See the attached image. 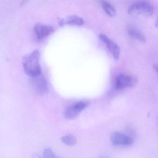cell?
<instances>
[{"label":"cell","mask_w":158,"mask_h":158,"mask_svg":"<svg viewBox=\"0 0 158 158\" xmlns=\"http://www.w3.org/2000/svg\"><path fill=\"white\" fill-rule=\"evenodd\" d=\"M84 24V21L83 19L81 18L76 15L67 17L65 18L61 19L59 22V24L60 26H63L65 25L82 26Z\"/></svg>","instance_id":"9c48e42d"},{"label":"cell","mask_w":158,"mask_h":158,"mask_svg":"<svg viewBox=\"0 0 158 158\" xmlns=\"http://www.w3.org/2000/svg\"><path fill=\"white\" fill-rule=\"evenodd\" d=\"M128 34L131 39L138 41L141 42H145L146 38L145 36L139 31L134 29H131L128 31Z\"/></svg>","instance_id":"8fae6325"},{"label":"cell","mask_w":158,"mask_h":158,"mask_svg":"<svg viewBox=\"0 0 158 158\" xmlns=\"http://www.w3.org/2000/svg\"><path fill=\"white\" fill-rule=\"evenodd\" d=\"M99 38L106 46L107 48L111 53L113 58L115 59H118L120 55V48L118 45L110 40L106 35L103 33L99 35Z\"/></svg>","instance_id":"8992f818"},{"label":"cell","mask_w":158,"mask_h":158,"mask_svg":"<svg viewBox=\"0 0 158 158\" xmlns=\"http://www.w3.org/2000/svg\"><path fill=\"white\" fill-rule=\"evenodd\" d=\"M154 68L156 70V71H157L158 74V65L157 64H155L154 65Z\"/></svg>","instance_id":"5bb4252c"},{"label":"cell","mask_w":158,"mask_h":158,"mask_svg":"<svg viewBox=\"0 0 158 158\" xmlns=\"http://www.w3.org/2000/svg\"><path fill=\"white\" fill-rule=\"evenodd\" d=\"M31 84L33 89L38 93H45L49 90L47 81L41 74L31 77Z\"/></svg>","instance_id":"5b68a950"},{"label":"cell","mask_w":158,"mask_h":158,"mask_svg":"<svg viewBox=\"0 0 158 158\" xmlns=\"http://www.w3.org/2000/svg\"><path fill=\"white\" fill-rule=\"evenodd\" d=\"M101 4L103 9L110 16H114L116 15V10L114 6L106 0H98Z\"/></svg>","instance_id":"30bf717a"},{"label":"cell","mask_w":158,"mask_h":158,"mask_svg":"<svg viewBox=\"0 0 158 158\" xmlns=\"http://www.w3.org/2000/svg\"><path fill=\"white\" fill-rule=\"evenodd\" d=\"M155 26H156V28L158 29V18L155 22Z\"/></svg>","instance_id":"2e32d148"},{"label":"cell","mask_w":158,"mask_h":158,"mask_svg":"<svg viewBox=\"0 0 158 158\" xmlns=\"http://www.w3.org/2000/svg\"><path fill=\"white\" fill-rule=\"evenodd\" d=\"M88 105L86 101H79L68 107L65 110V117L68 119H74L78 117L79 114Z\"/></svg>","instance_id":"277c9868"},{"label":"cell","mask_w":158,"mask_h":158,"mask_svg":"<svg viewBox=\"0 0 158 158\" xmlns=\"http://www.w3.org/2000/svg\"><path fill=\"white\" fill-rule=\"evenodd\" d=\"M40 54L38 50H35L23 58V67L24 71L28 76L36 77L41 74L40 64Z\"/></svg>","instance_id":"6da1fadb"},{"label":"cell","mask_w":158,"mask_h":158,"mask_svg":"<svg viewBox=\"0 0 158 158\" xmlns=\"http://www.w3.org/2000/svg\"><path fill=\"white\" fill-rule=\"evenodd\" d=\"M129 15L134 17H149L154 13L152 5L146 2H137L130 6L128 10Z\"/></svg>","instance_id":"7a4b0ae2"},{"label":"cell","mask_w":158,"mask_h":158,"mask_svg":"<svg viewBox=\"0 0 158 158\" xmlns=\"http://www.w3.org/2000/svg\"><path fill=\"white\" fill-rule=\"evenodd\" d=\"M28 1H29V0H22V2H21V5L25 4L27 2H28Z\"/></svg>","instance_id":"9a60e30c"},{"label":"cell","mask_w":158,"mask_h":158,"mask_svg":"<svg viewBox=\"0 0 158 158\" xmlns=\"http://www.w3.org/2000/svg\"><path fill=\"white\" fill-rule=\"evenodd\" d=\"M33 30L37 39L41 40L53 33L54 29L52 26L38 23L34 26Z\"/></svg>","instance_id":"52a82bcc"},{"label":"cell","mask_w":158,"mask_h":158,"mask_svg":"<svg viewBox=\"0 0 158 158\" xmlns=\"http://www.w3.org/2000/svg\"><path fill=\"white\" fill-rule=\"evenodd\" d=\"M44 158H51L56 157L55 155L51 149H46L44 150L43 153Z\"/></svg>","instance_id":"4fadbf2b"},{"label":"cell","mask_w":158,"mask_h":158,"mask_svg":"<svg viewBox=\"0 0 158 158\" xmlns=\"http://www.w3.org/2000/svg\"><path fill=\"white\" fill-rule=\"evenodd\" d=\"M62 142L69 146H73L77 143V138L72 135H67L63 136L61 139Z\"/></svg>","instance_id":"7c38bea8"},{"label":"cell","mask_w":158,"mask_h":158,"mask_svg":"<svg viewBox=\"0 0 158 158\" xmlns=\"http://www.w3.org/2000/svg\"><path fill=\"white\" fill-rule=\"evenodd\" d=\"M110 140L112 143L116 145L129 146L133 143V140L131 137L118 132L111 134Z\"/></svg>","instance_id":"ba28073f"},{"label":"cell","mask_w":158,"mask_h":158,"mask_svg":"<svg viewBox=\"0 0 158 158\" xmlns=\"http://www.w3.org/2000/svg\"><path fill=\"white\" fill-rule=\"evenodd\" d=\"M137 83V79L133 75L120 74L115 81V88L118 90H123L127 88L134 87Z\"/></svg>","instance_id":"3957f363"}]
</instances>
